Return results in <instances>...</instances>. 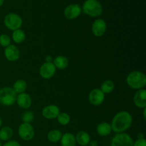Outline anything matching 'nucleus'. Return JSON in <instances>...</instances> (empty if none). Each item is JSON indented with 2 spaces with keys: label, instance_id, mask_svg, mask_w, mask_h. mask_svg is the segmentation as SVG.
<instances>
[{
  "label": "nucleus",
  "instance_id": "obj_1",
  "mask_svg": "<svg viewBox=\"0 0 146 146\" xmlns=\"http://www.w3.org/2000/svg\"><path fill=\"white\" fill-rule=\"evenodd\" d=\"M133 117L128 111H120L114 115L111 122V128L116 133H124L131 126Z\"/></svg>",
  "mask_w": 146,
  "mask_h": 146
},
{
  "label": "nucleus",
  "instance_id": "obj_2",
  "mask_svg": "<svg viewBox=\"0 0 146 146\" xmlns=\"http://www.w3.org/2000/svg\"><path fill=\"white\" fill-rule=\"evenodd\" d=\"M126 82L133 89H143L146 86V76L142 71H133L127 76Z\"/></svg>",
  "mask_w": 146,
  "mask_h": 146
},
{
  "label": "nucleus",
  "instance_id": "obj_3",
  "mask_svg": "<svg viewBox=\"0 0 146 146\" xmlns=\"http://www.w3.org/2000/svg\"><path fill=\"white\" fill-rule=\"evenodd\" d=\"M81 9L84 14L91 17H99L103 12L102 6L98 0H86Z\"/></svg>",
  "mask_w": 146,
  "mask_h": 146
},
{
  "label": "nucleus",
  "instance_id": "obj_4",
  "mask_svg": "<svg viewBox=\"0 0 146 146\" xmlns=\"http://www.w3.org/2000/svg\"><path fill=\"white\" fill-rule=\"evenodd\" d=\"M17 94L10 87H4L0 89V104L6 106L14 104L17 101Z\"/></svg>",
  "mask_w": 146,
  "mask_h": 146
},
{
  "label": "nucleus",
  "instance_id": "obj_5",
  "mask_svg": "<svg viewBox=\"0 0 146 146\" xmlns=\"http://www.w3.org/2000/svg\"><path fill=\"white\" fill-rule=\"evenodd\" d=\"M4 23L8 29L15 31L21 28L23 24V20L19 14L15 13H9L4 17Z\"/></svg>",
  "mask_w": 146,
  "mask_h": 146
},
{
  "label": "nucleus",
  "instance_id": "obj_6",
  "mask_svg": "<svg viewBox=\"0 0 146 146\" xmlns=\"http://www.w3.org/2000/svg\"><path fill=\"white\" fill-rule=\"evenodd\" d=\"M133 140L125 133H116L112 138L111 146H133Z\"/></svg>",
  "mask_w": 146,
  "mask_h": 146
},
{
  "label": "nucleus",
  "instance_id": "obj_7",
  "mask_svg": "<svg viewBox=\"0 0 146 146\" xmlns=\"http://www.w3.org/2000/svg\"><path fill=\"white\" fill-rule=\"evenodd\" d=\"M18 134L20 138L26 141H31L35 135L34 129L30 123H23L18 128Z\"/></svg>",
  "mask_w": 146,
  "mask_h": 146
},
{
  "label": "nucleus",
  "instance_id": "obj_8",
  "mask_svg": "<svg viewBox=\"0 0 146 146\" xmlns=\"http://www.w3.org/2000/svg\"><path fill=\"white\" fill-rule=\"evenodd\" d=\"M105 100V94L100 88H94L88 95V101L90 104L94 106H98L102 104Z\"/></svg>",
  "mask_w": 146,
  "mask_h": 146
},
{
  "label": "nucleus",
  "instance_id": "obj_9",
  "mask_svg": "<svg viewBox=\"0 0 146 146\" xmlns=\"http://www.w3.org/2000/svg\"><path fill=\"white\" fill-rule=\"evenodd\" d=\"M56 68L53 62H45L39 68L40 76L44 79H49L52 78L56 74Z\"/></svg>",
  "mask_w": 146,
  "mask_h": 146
},
{
  "label": "nucleus",
  "instance_id": "obj_10",
  "mask_svg": "<svg viewBox=\"0 0 146 146\" xmlns=\"http://www.w3.org/2000/svg\"><path fill=\"white\" fill-rule=\"evenodd\" d=\"M106 23L102 19H98L95 20L92 24L91 30L95 36L101 37L104 35L106 31Z\"/></svg>",
  "mask_w": 146,
  "mask_h": 146
},
{
  "label": "nucleus",
  "instance_id": "obj_11",
  "mask_svg": "<svg viewBox=\"0 0 146 146\" xmlns=\"http://www.w3.org/2000/svg\"><path fill=\"white\" fill-rule=\"evenodd\" d=\"M81 11H82V9L80 7V5L77 4H73L66 7L64 14L66 18L71 20L79 17L80 14H81Z\"/></svg>",
  "mask_w": 146,
  "mask_h": 146
},
{
  "label": "nucleus",
  "instance_id": "obj_12",
  "mask_svg": "<svg viewBox=\"0 0 146 146\" xmlns=\"http://www.w3.org/2000/svg\"><path fill=\"white\" fill-rule=\"evenodd\" d=\"M60 113V109L56 105H48L44 107L42 110L43 117L46 119H55Z\"/></svg>",
  "mask_w": 146,
  "mask_h": 146
},
{
  "label": "nucleus",
  "instance_id": "obj_13",
  "mask_svg": "<svg viewBox=\"0 0 146 146\" xmlns=\"http://www.w3.org/2000/svg\"><path fill=\"white\" fill-rule=\"evenodd\" d=\"M17 103L20 108L23 109H28L32 104V98L27 93H21L17 95Z\"/></svg>",
  "mask_w": 146,
  "mask_h": 146
},
{
  "label": "nucleus",
  "instance_id": "obj_14",
  "mask_svg": "<svg viewBox=\"0 0 146 146\" xmlns=\"http://www.w3.org/2000/svg\"><path fill=\"white\" fill-rule=\"evenodd\" d=\"M4 56L5 58L9 61H16L19 58L20 51L18 47L14 45L8 46L4 50Z\"/></svg>",
  "mask_w": 146,
  "mask_h": 146
},
{
  "label": "nucleus",
  "instance_id": "obj_15",
  "mask_svg": "<svg viewBox=\"0 0 146 146\" xmlns=\"http://www.w3.org/2000/svg\"><path fill=\"white\" fill-rule=\"evenodd\" d=\"M133 102L138 108H146V91L144 88L136 91L133 96Z\"/></svg>",
  "mask_w": 146,
  "mask_h": 146
},
{
  "label": "nucleus",
  "instance_id": "obj_16",
  "mask_svg": "<svg viewBox=\"0 0 146 146\" xmlns=\"http://www.w3.org/2000/svg\"><path fill=\"white\" fill-rule=\"evenodd\" d=\"M76 137L71 133H66L61 138V146H76Z\"/></svg>",
  "mask_w": 146,
  "mask_h": 146
},
{
  "label": "nucleus",
  "instance_id": "obj_17",
  "mask_svg": "<svg viewBox=\"0 0 146 146\" xmlns=\"http://www.w3.org/2000/svg\"><path fill=\"white\" fill-rule=\"evenodd\" d=\"M76 141L78 144L81 146H87L91 141V137L87 132L81 131L76 135Z\"/></svg>",
  "mask_w": 146,
  "mask_h": 146
},
{
  "label": "nucleus",
  "instance_id": "obj_18",
  "mask_svg": "<svg viewBox=\"0 0 146 146\" xmlns=\"http://www.w3.org/2000/svg\"><path fill=\"white\" fill-rule=\"evenodd\" d=\"M97 133L101 136H107L110 135L112 131L111 124L108 123H101L96 127Z\"/></svg>",
  "mask_w": 146,
  "mask_h": 146
},
{
  "label": "nucleus",
  "instance_id": "obj_19",
  "mask_svg": "<svg viewBox=\"0 0 146 146\" xmlns=\"http://www.w3.org/2000/svg\"><path fill=\"white\" fill-rule=\"evenodd\" d=\"M53 64H54L56 68L64 70L68 67V60L66 57L64 56H58L53 60Z\"/></svg>",
  "mask_w": 146,
  "mask_h": 146
},
{
  "label": "nucleus",
  "instance_id": "obj_20",
  "mask_svg": "<svg viewBox=\"0 0 146 146\" xmlns=\"http://www.w3.org/2000/svg\"><path fill=\"white\" fill-rule=\"evenodd\" d=\"M27 81L23 79H18L14 82L13 85V90L16 92V94H21L24 93L27 90Z\"/></svg>",
  "mask_w": 146,
  "mask_h": 146
},
{
  "label": "nucleus",
  "instance_id": "obj_21",
  "mask_svg": "<svg viewBox=\"0 0 146 146\" xmlns=\"http://www.w3.org/2000/svg\"><path fill=\"white\" fill-rule=\"evenodd\" d=\"M62 135V133L59 130H51L47 134V139L51 143H57L61 141Z\"/></svg>",
  "mask_w": 146,
  "mask_h": 146
},
{
  "label": "nucleus",
  "instance_id": "obj_22",
  "mask_svg": "<svg viewBox=\"0 0 146 146\" xmlns=\"http://www.w3.org/2000/svg\"><path fill=\"white\" fill-rule=\"evenodd\" d=\"M12 39L17 44H21V43L24 42L26 39L25 32L20 29L13 31Z\"/></svg>",
  "mask_w": 146,
  "mask_h": 146
},
{
  "label": "nucleus",
  "instance_id": "obj_23",
  "mask_svg": "<svg viewBox=\"0 0 146 146\" xmlns=\"http://www.w3.org/2000/svg\"><path fill=\"white\" fill-rule=\"evenodd\" d=\"M13 136V130L10 127L4 126L0 130V140L7 141Z\"/></svg>",
  "mask_w": 146,
  "mask_h": 146
},
{
  "label": "nucleus",
  "instance_id": "obj_24",
  "mask_svg": "<svg viewBox=\"0 0 146 146\" xmlns=\"http://www.w3.org/2000/svg\"><path fill=\"white\" fill-rule=\"evenodd\" d=\"M114 88H115V84H114V83L112 81H111V80H106V81H105L103 83L100 89L101 90V91L104 94H107L113 92Z\"/></svg>",
  "mask_w": 146,
  "mask_h": 146
},
{
  "label": "nucleus",
  "instance_id": "obj_25",
  "mask_svg": "<svg viewBox=\"0 0 146 146\" xmlns=\"http://www.w3.org/2000/svg\"><path fill=\"white\" fill-rule=\"evenodd\" d=\"M57 121H58V123L61 124L62 125H68L71 121V118L70 115L66 113H60L57 116Z\"/></svg>",
  "mask_w": 146,
  "mask_h": 146
},
{
  "label": "nucleus",
  "instance_id": "obj_26",
  "mask_svg": "<svg viewBox=\"0 0 146 146\" xmlns=\"http://www.w3.org/2000/svg\"><path fill=\"white\" fill-rule=\"evenodd\" d=\"M21 118H22V121L24 123H31L34 119V114L32 111H27L23 113Z\"/></svg>",
  "mask_w": 146,
  "mask_h": 146
},
{
  "label": "nucleus",
  "instance_id": "obj_27",
  "mask_svg": "<svg viewBox=\"0 0 146 146\" xmlns=\"http://www.w3.org/2000/svg\"><path fill=\"white\" fill-rule=\"evenodd\" d=\"M11 44V38L7 34L0 35V45L3 47H7Z\"/></svg>",
  "mask_w": 146,
  "mask_h": 146
},
{
  "label": "nucleus",
  "instance_id": "obj_28",
  "mask_svg": "<svg viewBox=\"0 0 146 146\" xmlns=\"http://www.w3.org/2000/svg\"><path fill=\"white\" fill-rule=\"evenodd\" d=\"M133 146H146V141L145 138H139L135 143H133Z\"/></svg>",
  "mask_w": 146,
  "mask_h": 146
},
{
  "label": "nucleus",
  "instance_id": "obj_29",
  "mask_svg": "<svg viewBox=\"0 0 146 146\" xmlns=\"http://www.w3.org/2000/svg\"><path fill=\"white\" fill-rule=\"evenodd\" d=\"M3 146H21L19 143L16 141H9L6 143Z\"/></svg>",
  "mask_w": 146,
  "mask_h": 146
},
{
  "label": "nucleus",
  "instance_id": "obj_30",
  "mask_svg": "<svg viewBox=\"0 0 146 146\" xmlns=\"http://www.w3.org/2000/svg\"><path fill=\"white\" fill-rule=\"evenodd\" d=\"M88 146H98V142L96 141H91Z\"/></svg>",
  "mask_w": 146,
  "mask_h": 146
},
{
  "label": "nucleus",
  "instance_id": "obj_31",
  "mask_svg": "<svg viewBox=\"0 0 146 146\" xmlns=\"http://www.w3.org/2000/svg\"><path fill=\"white\" fill-rule=\"evenodd\" d=\"M45 60H46V62L49 63V62H52L53 60H54V59H53L52 57H51V56H46V57Z\"/></svg>",
  "mask_w": 146,
  "mask_h": 146
},
{
  "label": "nucleus",
  "instance_id": "obj_32",
  "mask_svg": "<svg viewBox=\"0 0 146 146\" xmlns=\"http://www.w3.org/2000/svg\"><path fill=\"white\" fill-rule=\"evenodd\" d=\"M143 118L144 119H146V108H143Z\"/></svg>",
  "mask_w": 146,
  "mask_h": 146
},
{
  "label": "nucleus",
  "instance_id": "obj_33",
  "mask_svg": "<svg viewBox=\"0 0 146 146\" xmlns=\"http://www.w3.org/2000/svg\"><path fill=\"white\" fill-rule=\"evenodd\" d=\"M4 2V0H0V7L3 5Z\"/></svg>",
  "mask_w": 146,
  "mask_h": 146
},
{
  "label": "nucleus",
  "instance_id": "obj_34",
  "mask_svg": "<svg viewBox=\"0 0 146 146\" xmlns=\"http://www.w3.org/2000/svg\"><path fill=\"white\" fill-rule=\"evenodd\" d=\"M1 124H2V121H1V117H0V127H1Z\"/></svg>",
  "mask_w": 146,
  "mask_h": 146
},
{
  "label": "nucleus",
  "instance_id": "obj_35",
  "mask_svg": "<svg viewBox=\"0 0 146 146\" xmlns=\"http://www.w3.org/2000/svg\"><path fill=\"white\" fill-rule=\"evenodd\" d=\"M0 146H1V142H0Z\"/></svg>",
  "mask_w": 146,
  "mask_h": 146
},
{
  "label": "nucleus",
  "instance_id": "obj_36",
  "mask_svg": "<svg viewBox=\"0 0 146 146\" xmlns=\"http://www.w3.org/2000/svg\"><path fill=\"white\" fill-rule=\"evenodd\" d=\"M87 146H88V145H87Z\"/></svg>",
  "mask_w": 146,
  "mask_h": 146
}]
</instances>
